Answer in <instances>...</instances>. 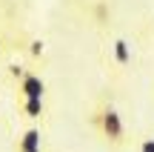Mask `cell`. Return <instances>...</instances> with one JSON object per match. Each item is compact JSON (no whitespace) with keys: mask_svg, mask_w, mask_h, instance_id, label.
Listing matches in <instances>:
<instances>
[{"mask_svg":"<svg viewBox=\"0 0 154 152\" xmlns=\"http://www.w3.org/2000/svg\"><path fill=\"white\" fill-rule=\"evenodd\" d=\"M14 80H17V92H20L23 101H43L46 83H43V78H40V75H34V72H29V69H23Z\"/></svg>","mask_w":154,"mask_h":152,"instance_id":"cell-2","label":"cell"},{"mask_svg":"<svg viewBox=\"0 0 154 152\" xmlns=\"http://www.w3.org/2000/svg\"><path fill=\"white\" fill-rule=\"evenodd\" d=\"M140 152H154V138H146V141L140 144Z\"/></svg>","mask_w":154,"mask_h":152,"instance_id":"cell-7","label":"cell"},{"mask_svg":"<svg viewBox=\"0 0 154 152\" xmlns=\"http://www.w3.org/2000/svg\"><path fill=\"white\" fill-rule=\"evenodd\" d=\"M114 60L120 63V66H128V63H131V49H128V43L123 37L114 40Z\"/></svg>","mask_w":154,"mask_h":152,"instance_id":"cell-5","label":"cell"},{"mask_svg":"<svg viewBox=\"0 0 154 152\" xmlns=\"http://www.w3.org/2000/svg\"><path fill=\"white\" fill-rule=\"evenodd\" d=\"M20 112L26 115L29 121H37V118H43L46 106H43V101H23L20 98Z\"/></svg>","mask_w":154,"mask_h":152,"instance_id":"cell-4","label":"cell"},{"mask_svg":"<svg viewBox=\"0 0 154 152\" xmlns=\"http://www.w3.org/2000/svg\"><path fill=\"white\" fill-rule=\"evenodd\" d=\"M43 52H46V43L40 37H32V40H29V55H32V57H43Z\"/></svg>","mask_w":154,"mask_h":152,"instance_id":"cell-6","label":"cell"},{"mask_svg":"<svg viewBox=\"0 0 154 152\" xmlns=\"http://www.w3.org/2000/svg\"><path fill=\"white\" fill-rule=\"evenodd\" d=\"M17 152H43V135L37 126H29L17 141Z\"/></svg>","mask_w":154,"mask_h":152,"instance_id":"cell-3","label":"cell"},{"mask_svg":"<svg viewBox=\"0 0 154 152\" xmlns=\"http://www.w3.org/2000/svg\"><path fill=\"white\" fill-rule=\"evenodd\" d=\"M91 124L103 132V138L109 144H123V135H126V126H123V118L114 106H103L91 115Z\"/></svg>","mask_w":154,"mask_h":152,"instance_id":"cell-1","label":"cell"}]
</instances>
